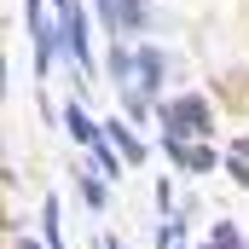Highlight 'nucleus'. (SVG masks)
<instances>
[{
	"label": "nucleus",
	"instance_id": "nucleus-1",
	"mask_svg": "<svg viewBox=\"0 0 249 249\" xmlns=\"http://www.w3.org/2000/svg\"><path fill=\"white\" fill-rule=\"evenodd\" d=\"M64 53L81 64L87 75L99 70V58H93V41H87V12H81V6H70V12H64Z\"/></svg>",
	"mask_w": 249,
	"mask_h": 249
},
{
	"label": "nucleus",
	"instance_id": "nucleus-2",
	"mask_svg": "<svg viewBox=\"0 0 249 249\" xmlns=\"http://www.w3.org/2000/svg\"><path fill=\"white\" fill-rule=\"evenodd\" d=\"M105 133H110V145H116V157H122L127 168L151 162V145H145V139H133V127H127V122H105Z\"/></svg>",
	"mask_w": 249,
	"mask_h": 249
},
{
	"label": "nucleus",
	"instance_id": "nucleus-3",
	"mask_svg": "<svg viewBox=\"0 0 249 249\" xmlns=\"http://www.w3.org/2000/svg\"><path fill=\"white\" fill-rule=\"evenodd\" d=\"M64 127H70V139H75V145H87V151H93V145L105 139V127L93 122V116H87L81 105H64Z\"/></svg>",
	"mask_w": 249,
	"mask_h": 249
},
{
	"label": "nucleus",
	"instance_id": "nucleus-4",
	"mask_svg": "<svg viewBox=\"0 0 249 249\" xmlns=\"http://www.w3.org/2000/svg\"><path fill=\"white\" fill-rule=\"evenodd\" d=\"M139 35V29H151V0H116V35Z\"/></svg>",
	"mask_w": 249,
	"mask_h": 249
},
{
	"label": "nucleus",
	"instance_id": "nucleus-5",
	"mask_svg": "<svg viewBox=\"0 0 249 249\" xmlns=\"http://www.w3.org/2000/svg\"><path fill=\"white\" fill-rule=\"evenodd\" d=\"M139 70V58H133V47H122V41H110V53H105V75L116 81V87H127V75Z\"/></svg>",
	"mask_w": 249,
	"mask_h": 249
},
{
	"label": "nucleus",
	"instance_id": "nucleus-6",
	"mask_svg": "<svg viewBox=\"0 0 249 249\" xmlns=\"http://www.w3.org/2000/svg\"><path fill=\"white\" fill-rule=\"evenodd\" d=\"M186 174H209V168H220V157H214V145H186V162H180Z\"/></svg>",
	"mask_w": 249,
	"mask_h": 249
},
{
	"label": "nucleus",
	"instance_id": "nucleus-7",
	"mask_svg": "<svg viewBox=\"0 0 249 249\" xmlns=\"http://www.w3.org/2000/svg\"><path fill=\"white\" fill-rule=\"evenodd\" d=\"M41 238H47V249H64V232H58V197H47V203H41Z\"/></svg>",
	"mask_w": 249,
	"mask_h": 249
},
{
	"label": "nucleus",
	"instance_id": "nucleus-8",
	"mask_svg": "<svg viewBox=\"0 0 249 249\" xmlns=\"http://www.w3.org/2000/svg\"><path fill=\"white\" fill-rule=\"evenodd\" d=\"M110 174H81V197H87V209H110V191H105Z\"/></svg>",
	"mask_w": 249,
	"mask_h": 249
},
{
	"label": "nucleus",
	"instance_id": "nucleus-9",
	"mask_svg": "<svg viewBox=\"0 0 249 249\" xmlns=\"http://www.w3.org/2000/svg\"><path fill=\"white\" fill-rule=\"evenodd\" d=\"M209 249H244V232H238V220H214V232H209Z\"/></svg>",
	"mask_w": 249,
	"mask_h": 249
},
{
	"label": "nucleus",
	"instance_id": "nucleus-10",
	"mask_svg": "<svg viewBox=\"0 0 249 249\" xmlns=\"http://www.w3.org/2000/svg\"><path fill=\"white\" fill-rule=\"evenodd\" d=\"M226 174H232V180L249 191V157H244V151H238V157H226Z\"/></svg>",
	"mask_w": 249,
	"mask_h": 249
},
{
	"label": "nucleus",
	"instance_id": "nucleus-11",
	"mask_svg": "<svg viewBox=\"0 0 249 249\" xmlns=\"http://www.w3.org/2000/svg\"><path fill=\"white\" fill-rule=\"evenodd\" d=\"M12 249H35V244H29V238H18V244H12Z\"/></svg>",
	"mask_w": 249,
	"mask_h": 249
},
{
	"label": "nucleus",
	"instance_id": "nucleus-12",
	"mask_svg": "<svg viewBox=\"0 0 249 249\" xmlns=\"http://www.w3.org/2000/svg\"><path fill=\"white\" fill-rule=\"evenodd\" d=\"M70 6H75V0H58V12H70Z\"/></svg>",
	"mask_w": 249,
	"mask_h": 249
},
{
	"label": "nucleus",
	"instance_id": "nucleus-13",
	"mask_svg": "<svg viewBox=\"0 0 249 249\" xmlns=\"http://www.w3.org/2000/svg\"><path fill=\"white\" fill-rule=\"evenodd\" d=\"M238 151H244V157H249V139H238Z\"/></svg>",
	"mask_w": 249,
	"mask_h": 249
},
{
	"label": "nucleus",
	"instance_id": "nucleus-14",
	"mask_svg": "<svg viewBox=\"0 0 249 249\" xmlns=\"http://www.w3.org/2000/svg\"><path fill=\"white\" fill-rule=\"evenodd\" d=\"M174 249H180V244H174Z\"/></svg>",
	"mask_w": 249,
	"mask_h": 249
}]
</instances>
